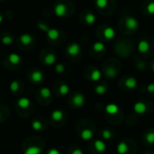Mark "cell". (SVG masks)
Returning a JSON list of instances; mask_svg holds the SVG:
<instances>
[{"mask_svg": "<svg viewBox=\"0 0 154 154\" xmlns=\"http://www.w3.org/2000/svg\"><path fill=\"white\" fill-rule=\"evenodd\" d=\"M76 133L82 141L90 142L96 134V125L90 119L83 118L78 122L76 125Z\"/></svg>", "mask_w": 154, "mask_h": 154, "instance_id": "obj_1", "label": "cell"}, {"mask_svg": "<svg viewBox=\"0 0 154 154\" xmlns=\"http://www.w3.org/2000/svg\"><path fill=\"white\" fill-rule=\"evenodd\" d=\"M44 149L45 142L39 136H31L22 143V154H42Z\"/></svg>", "mask_w": 154, "mask_h": 154, "instance_id": "obj_2", "label": "cell"}, {"mask_svg": "<svg viewBox=\"0 0 154 154\" xmlns=\"http://www.w3.org/2000/svg\"><path fill=\"white\" fill-rule=\"evenodd\" d=\"M16 114L22 118H28L33 113V104L32 100L26 97H20L14 103Z\"/></svg>", "mask_w": 154, "mask_h": 154, "instance_id": "obj_3", "label": "cell"}, {"mask_svg": "<svg viewBox=\"0 0 154 154\" xmlns=\"http://www.w3.org/2000/svg\"><path fill=\"white\" fill-rule=\"evenodd\" d=\"M105 117L106 120L111 125H118L121 124L124 118L123 111L121 110L120 106L116 104L110 103L105 106Z\"/></svg>", "mask_w": 154, "mask_h": 154, "instance_id": "obj_4", "label": "cell"}, {"mask_svg": "<svg viewBox=\"0 0 154 154\" xmlns=\"http://www.w3.org/2000/svg\"><path fill=\"white\" fill-rule=\"evenodd\" d=\"M68 115L62 109H55L50 114V124L54 128H60L66 125Z\"/></svg>", "mask_w": 154, "mask_h": 154, "instance_id": "obj_5", "label": "cell"}, {"mask_svg": "<svg viewBox=\"0 0 154 154\" xmlns=\"http://www.w3.org/2000/svg\"><path fill=\"white\" fill-rule=\"evenodd\" d=\"M136 151H137L136 143L129 138L121 140L116 146L117 154H135Z\"/></svg>", "mask_w": 154, "mask_h": 154, "instance_id": "obj_6", "label": "cell"}, {"mask_svg": "<svg viewBox=\"0 0 154 154\" xmlns=\"http://www.w3.org/2000/svg\"><path fill=\"white\" fill-rule=\"evenodd\" d=\"M103 73L107 79H116L120 73V63L116 61V60H108L104 63Z\"/></svg>", "mask_w": 154, "mask_h": 154, "instance_id": "obj_7", "label": "cell"}, {"mask_svg": "<svg viewBox=\"0 0 154 154\" xmlns=\"http://www.w3.org/2000/svg\"><path fill=\"white\" fill-rule=\"evenodd\" d=\"M35 97L39 105L42 106H48L52 101L51 90L48 87H42L36 91Z\"/></svg>", "mask_w": 154, "mask_h": 154, "instance_id": "obj_8", "label": "cell"}, {"mask_svg": "<svg viewBox=\"0 0 154 154\" xmlns=\"http://www.w3.org/2000/svg\"><path fill=\"white\" fill-rule=\"evenodd\" d=\"M68 104L73 109H79L83 107L84 105L86 104V97L83 93L75 90L69 95Z\"/></svg>", "mask_w": 154, "mask_h": 154, "instance_id": "obj_9", "label": "cell"}, {"mask_svg": "<svg viewBox=\"0 0 154 154\" xmlns=\"http://www.w3.org/2000/svg\"><path fill=\"white\" fill-rule=\"evenodd\" d=\"M22 63H23L22 57L18 53L11 52L5 57L4 61V66L10 70H14V69H18L21 67Z\"/></svg>", "mask_w": 154, "mask_h": 154, "instance_id": "obj_10", "label": "cell"}, {"mask_svg": "<svg viewBox=\"0 0 154 154\" xmlns=\"http://www.w3.org/2000/svg\"><path fill=\"white\" fill-rule=\"evenodd\" d=\"M82 53L81 46L76 42H70L65 50V54L67 58L70 60H77L80 58Z\"/></svg>", "mask_w": 154, "mask_h": 154, "instance_id": "obj_11", "label": "cell"}, {"mask_svg": "<svg viewBox=\"0 0 154 154\" xmlns=\"http://www.w3.org/2000/svg\"><path fill=\"white\" fill-rule=\"evenodd\" d=\"M27 79L33 85H41L45 81V74L42 69L32 68L27 72Z\"/></svg>", "mask_w": 154, "mask_h": 154, "instance_id": "obj_12", "label": "cell"}, {"mask_svg": "<svg viewBox=\"0 0 154 154\" xmlns=\"http://www.w3.org/2000/svg\"><path fill=\"white\" fill-rule=\"evenodd\" d=\"M118 86L123 91L130 92V91H134L136 89L138 86V81L133 76H125L120 79Z\"/></svg>", "mask_w": 154, "mask_h": 154, "instance_id": "obj_13", "label": "cell"}, {"mask_svg": "<svg viewBox=\"0 0 154 154\" xmlns=\"http://www.w3.org/2000/svg\"><path fill=\"white\" fill-rule=\"evenodd\" d=\"M38 25V28L46 32L47 34V38L50 42H56L57 41L60 40V32L57 29H54V28H50L47 24H45L43 22H38L37 23Z\"/></svg>", "mask_w": 154, "mask_h": 154, "instance_id": "obj_14", "label": "cell"}, {"mask_svg": "<svg viewBox=\"0 0 154 154\" xmlns=\"http://www.w3.org/2000/svg\"><path fill=\"white\" fill-rule=\"evenodd\" d=\"M152 108V102L148 100H138L134 104L133 109L135 114L140 115V116H145L149 113H151Z\"/></svg>", "mask_w": 154, "mask_h": 154, "instance_id": "obj_15", "label": "cell"}, {"mask_svg": "<svg viewBox=\"0 0 154 154\" xmlns=\"http://www.w3.org/2000/svg\"><path fill=\"white\" fill-rule=\"evenodd\" d=\"M84 77L90 82L97 83L101 79L102 72L95 66H88L84 69Z\"/></svg>", "mask_w": 154, "mask_h": 154, "instance_id": "obj_16", "label": "cell"}, {"mask_svg": "<svg viewBox=\"0 0 154 154\" xmlns=\"http://www.w3.org/2000/svg\"><path fill=\"white\" fill-rule=\"evenodd\" d=\"M40 60L43 65L51 67L57 63V55L53 51L45 49L40 55Z\"/></svg>", "mask_w": 154, "mask_h": 154, "instance_id": "obj_17", "label": "cell"}, {"mask_svg": "<svg viewBox=\"0 0 154 154\" xmlns=\"http://www.w3.org/2000/svg\"><path fill=\"white\" fill-rule=\"evenodd\" d=\"M88 152L90 154H105L106 152V143L101 139H95L90 141L88 145Z\"/></svg>", "mask_w": 154, "mask_h": 154, "instance_id": "obj_18", "label": "cell"}, {"mask_svg": "<svg viewBox=\"0 0 154 154\" xmlns=\"http://www.w3.org/2000/svg\"><path fill=\"white\" fill-rule=\"evenodd\" d=\"M53 93L56 97L62 98L69 95L70 88L69 84L65 81H57L52 88Z\"/></svg>", "mask_w": 154, "mask_h": 154, "instance_id": "obj_19", "label": "cell"}, {"mask_svg": "<svg viewBox=\"0 0 154 154\" xmlns=\"http://www.w3.org/2000/svg\"><path fill=\"white\" fill-rule=\"evenodd\" d=\"M31 128L34 132L42 133L48 129V123L44 117L36 116L31 120Z\"/></svg>", "mask_w": 154, "mask_h": 154, "instance_id": "obj_20", "label": "cell"}, {"mask_svg": "<svg viewBox=\"0 0 154 154\" xmlns=\"http://www.w3.org/2000/svg\"><path fill=\"white\" fill-rule=\"evenodd\" d=\"M18 44L24 50L30 49L34 44V37L31 33H22L18 39Z\"/></svg>", "mask_w": 154, "mask_h": 154, "instance_id": "obj_21", "label": "cell"}, {"mask_svg": "<svg viewBox=\"0 0 154 154\" xmlns=\"http://www.w3.org/2000/svg\"><path fill=\"white\" fill-rule=\"evenodd\" d=\"M24 85L20 79H14L9 84V91L14 97H19L23 92Z\"/></svg>", "mask_w": 154, "mask_h": 154, "instance_id": "obj_22", "label": "cell"}, {"mask_svg": "<svg viewBox=\"0 0 154 154\" xmlns=\"http://www.w3.org/2000/svg\"><path fill=\"white\" fill-rule=\"evenodd\" d=\"M123 21H124L125 27L130 32L137 31L140 26V23H139L138 19L133 15H126Z\"/></svg>", "mask_w": 154, "mask_h": 154, "instance_id": "obj_23", "label": "cell"}, {"mask_svg": "<svg viewBox=\"0 0 154 154\" xmlns=\"http://www.w3.org/2000/svg\"><path fill=\"white\" fill-rule=\"evenodd\" d=\"M68 12H69L68 5L64 2H61V1L57 2L53 6V13L57 17H60V18L65 17L67 16Z\"/></svg>", "mask_w": 154, "mask_h": 154, "instance_id": "obj_24", "label": "cell"}, {"mask_svg": "<svg viewBox=\"0 0 154 154\" xmlns=\"http://www.w3.org/2000/svg\"><path fill=\"white\" fill-rule=\"evenodd\" d=\"M106 45L104 44V42H96L93 43L92 47H91V51H90V54L93 56V57H101L105 51H106Z\"/></svg>", "mask_w": 154, "mask_h": 154, "instance_id": "obj_25", "label": "cell"}, {"mask_svg": "<svg viewBox=\"0 0 154 154\" xmlns=\"http://www.w3.org/2000/svg\"><path fill=\"white\" fill-rule=\"evenodd\" d=\"M100 139L104 142H111L116 137V132L114 129L109 127H104L99 131Z\"/></svg>", "mask_w": 154, "mask_h": 154, "instance_id": "obj_26", "label": "cell"}, {"mask_svg": "<svg viewBox=\"0 0 154 154\" xmlns=\"http://www.w3.org/2000/svg\"><path fill=\"white\" fill-rule=\"evenodd\" d=\"M143 142L145 146L153 147L154 146V128L146 130L143 136Z\"/></svg>", "mask_w": 154, "mask_h": 154, "instance_id": "obj_27", "label": "cell"}, {"mask_svg": "<svg viewBox=\"0 0 154 154\" xmlns=\"http://www.w3.org/2000/svg\"><path fill=\"white\" fill-rule=\"evenodd\" d=\"M101 28V35L103 36V38L106 41H111L116 37V31L113 27L111 26H103L100 27Z\"/></svg>", "mask_w": 154, "mask_h": 154, "instance_id": "obj_28", "label": "cell"}, {"mask_svg": "<svg viewBox=\"0 0 154 154\" xmlns=\"http://www.w3.org/2000/svg\"><path fill=\"white\" fill-rule=\"evenodd\" d=\"M138 51L143 55H147L151 51V43L147 39H142L137 45Z\"/></svg>", "mask_w": 154, "mask_h": 154, "instance_id": "obj_29", "label": "cell"}, {"mask_svg": "<svg viewBox=\"0 0 154 154\" xmlns=\"http://www.w3.org/2000/svg\"><path fill=\"white\" fill-rule=\"evenodd\" d=\"M97 21V17L96 15L90 12V11H84L82 12V22L88 25H92L96 23Z\"/></svg>", "mask_w": 154, "mask_h": 154, "instance_id": "obj_30", "label": "cell"}, {"mask_svg": "<svg viewBox=\"0 0 154 154\" xmlns=\"http://www.w3.org/2000/svg\"><path fill=\"white\" fill-rule=\"evenodd\" d=\"M108 84L106 83V82H105V81H99V82H97L96 85H95V87H94V92L97 94V95H98V96H103V95H105V94H106L107 93V91H108Z\"/></svg>", "mask_w": 154, "mask_h": 154, "instance_id": "obj_31", "label": "cell"}, {"mask_svg": "<svg viewBox=\"0 0 154 154\" xmlns=\"http://www.w3.org/2000/svg\"><path fill=\"white\" fill-rule=\"evenodd\" d=\"M69 66L63 62H59L54 65V71L59 76H66L69 73Z\"/></svg>", "mask_w": 154, "mask_h": 154, "instance_id": "obj_32", "label": "cell"}, {"mask_svg": "<svg viewBox=\"0 0 154 154\" xmlns=\"http://www.w3.org/2000/svg\"><path fill=\"white\" fill-rule=\"evenodd\" d=\"M10 114L11 112L8 106L5 105H0V123H4L5 121L8 120Z\"/></svg>", "mask_w": 154, "mask_h": 154, "instance_id": "obj_33", "label": "cell"}, {"mask_svg": "<svg viewBox=\"0 0 154 154\" xmlns=\"http://www.w3.org/2000/svg\"><path fill=\"white\" fill-rule=\"evenodd\" d=\"M0 41L2 42V44H4L5 46H9V45H11V44L14 43V36L11 33H9V32H4L0 36Z\"/></svg>", "mask_w": 154, "mask_h": 154, "instance_id": "obj_34", "label": "cell"}, {"mask_svg": "<svg viewBox=\"0 0 154 154\" xmlns=\"http://www.w3.org/2000/svg\"><path fill=\"white\" fill-rule=\"evenodd\" d=\"M95 4L97 9L103 10L109 7V0H95Z\"/></svg>", "mask_w": 154, "mask_h": 154, "instance_id": "obj_35", "label": "cell"}, {"mask_svg": "<svg viewBox=\"0 0 154 154\" xmlns=\"http://www.w3.org/2000/svg\"><path fill=\"white\" fill-rule=\"evenodd\" d=\"M135 67L138 70L140 71H144L147 69V64L146 62L142 60V59H136L135 60Z\"/></svg>", "mask_w": 154, "mask_h": 154, "instance_id": "obj_36", "label": "cell"}, {"mask_svg": "<svg viewBox=\"0 0 154 154\" xmlns=\"http://www.w3.org/2000/svg\"><path fill=\"white\" fill-rule=\"evenodd\" d=\"M66 154H84V152H83V150L80 147L73 145V146H70L68 149Z\"/></svg>", "mask_w": 154, "mask_h": 154, "instance_id": "obj_37", "label": "cell"}, {"mask_svg": "<svg viewBox=\"0 0 154 154\" xmlns=\"http://www.w3.org/2000/svg\"><path fill=\"white\" fill-rule=\"evenodd\" d=\"M145 90H146V93H147L150 97H154V82L149 83V84L146 86Z\"/></svg>", "mask_w": 154, "mask_h": 154, "instance_id": "obj_38", "label": "cell"}, {"mask_svg": "<svg viewBox=\"0 0 154 154\" xmlns=\"http://www.w3.org/2000/svg\"><path fill=\"white\" fill-rule=\"evenodd\" d=\"M146 13L147 14L152 15L154 14V1H150L147 5H146Z\"/></svg>", "mask_w": 154, "mask_h": 154, "instance_id": "obj_39", "label": "cell"}, {"mask_svg": "<svg viewBox=\"0 0 154 154\" xmlns=\"http://www.w3.org/2000/svg\"><path fill=\"white\" fill-rule=\"evenodd\" d=\"M44 154H61L60 151L57 148H51Z\"/></svg>", "mask_w": 154, "mask_h": 154, "instance_id": "obj_40", "label": "cell"}, {"mask_svg": "<svg viewBox=\"0 0 154 154\" xmlns=\"http://www.w3.org/2000/svg\"><path fill=\"white\" fill-rule=\"evenodd\" d=\"M150 67H151V69L152 70V72H154V60L151 62V66Z\"/></svg>", "mask_w": 154, "mask_h": 154, "instance_id": "obj_41", "label": "cell"}, {"mask_svg": "<svg viewBox=\"0 0 154 154\" xmlns=\"http://www.w3.org/2000/svg\"><path fill=\"white\" fill-rule=\"evenodd\" d=\"M142 154H154L153 152H151V151H145L143 152Z\"/></svg>", "mask_w": 154, "mask_h": 154, "instance_id": "obj_42", "label": "cell"}, {"mask_svg": "<svg viewBox=\"0 0 154 154\" xmlns=\"http://www.w3.org/2000/svg\"><path fill=\"white\" fill-rule=\"evenodd\" d=\"M3 20H4V18H3V15H2V14L0 13V24L2 23V22H3Z\"/></svg>", "mask_w": 154, "mask_h": 154, "instance_id": "obj_43", "label": "cell"}, {"mask_svg": "<svg viewBox=\"0 0 154 154\" xmlns=\"http://www.w3.org/2000/svg\"><path fill=\"white\" fill-rule=\"evenodd\" d=\"M0 98H1V97H0Z\"/></svg>", "mask_w": 154, "mask_h": 154, "instance_id": "obj_44", "label": "cell"}]
</instances>
